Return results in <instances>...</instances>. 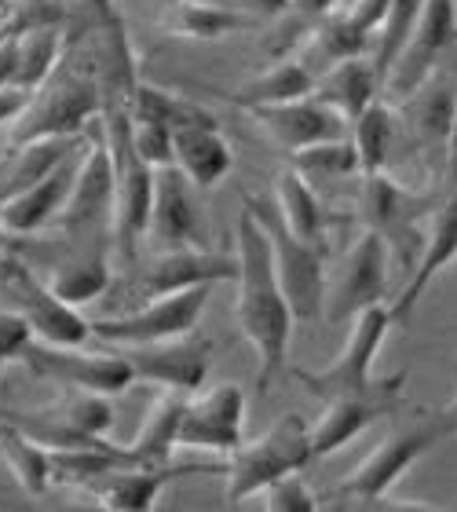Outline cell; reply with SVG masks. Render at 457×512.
<instances>
[{
	"label": "cell",
	"mask_w": 457,
	"mask_h": 512,
	"mask_svg": "<svg viewBox=\"0 0 457 512\" xmlns=\"http://www.w3.org/2000/svg\"><path fill=\"white\" fill-rule=\"evenodd\" d=\"M234 256H238L234 319H238L245 341L253 344L256 363H260L256 392H267L289 370V341H293L297 315L278 282L271 242H267L264 227L249 216V209H242L238 224H234Z\"/></svg>",
	"instance_id": "1"
},
{
	"label": "cell",
	"mask_w": 457,
	"mask_h": 512,
	"mask_svg": "<svg viewBox=\"0 0 457 512\" xmlns=\"http://www.w3.org/2000/svg\"><path fill=\"white\" fill-rule=\"evenodd\" d=\"M447 436L450 428L439 410L392 428L341 483H333L330 491H326V498H322V505H373Z\"/></svg>",
	"instance_id": "2"
},
{
	"label": "cell",
	"mask_w": 457,
	"mask_h": 512,
	"mask_svg": "<svg viewBox=\"0 0 457 512\" xmlns=\"http://www.w3.org/2000/svg\"><path fill=\"white\" fill-rule=\"evenodd\" d=\"M315 465V450H311V425L300 414H282L264 436L238 443L224 461L227 476V505H245L249 498L271 487L275 480L289 472H304Z\"/></svg>",
	"instance_id": "3"
},
{
	"label": "cell",
	"mask_w": 457,
	"mask_h": 512,
	"mask_svg": "<svg viewBox=\"0 0 457 512\" xmlns=\"http://www.w3.org/2000/svg\"><path fill=\"white\" fill-rule=\"evenodd\" d=\"M443 194V176L432 180L421 191H410L403 183H395L388 172H370L362 180V216L366 227L388 242L406 275L417 267L421 249L428 238V220L436 213V202Z\"/></svg>",
	"instance_id": "4"
},
{
	"label": "cell",
	"mask_w": 457,
	"mask_h": 512,
	"mask_svg": "<svg viewBox=\"0 0 457 512\" xmlns=\"http://www.w3.org/2000/svg\"><path fill=\"white\" fill-rule=\"evenodd\" d=\"M0 308L22 315L37 341H52V344L92 341V322L74 304H66L44 282V275H37L26 264V256H15L8 249L0 253Z\"/></svg>",
	"instance_id": "5"
},
{
	"label": "cell",
	"mask_w": 457,
	"mask_h": 512,
	"mask_svg": "<svg viewBox=\"0 0 457 512\" xmlns=\"http://www.w3.org/2000/svg\"><path fill=\"white\" fill-rule=\"evenodd\" d=\"M249 216L256 224L264 227L267 242H271V253H275V271L278 282L286 289L289 308L297 315V322H315L326 308V249L315 246V242H304L286 227L278 205L267 202H253L245 194V205Z\"/></svg>",
	"instance_id": "6"
},
{
	"label": "cell",
	"mask_w": 457,
	"mask_h": 512,
	"mask_svg": "<svg viewBox=\"0 0 457 512\" xmlns=\"http://www.w3.org/2000/svg\"><path fill=\"white\" fill-rule=\"evenodd\" d=\"M392 326H395V319H392V308H388V304H370V308H362L359 315L351 319L344 348L333 355V363L315 370V374L297 366L293 377H297L319 403H330V399H341V395L370 392L373 384L381 381V377H373V363H377V355H381V348H384V337H388Z\"/></svg>",
	"instance_id": "7"
},
{
	"label": "cell",
	"mask_w": 457,
	"mask_h": 512,
	"mask_svg": "<svg viewBox=\"0 0 457 512\" xmlns=\"http://www.w3.org/2000/svg\"><path fill=\"white\" fill-rule=\"evenodd\" d=\"M33 377L52 381L66 392L121 395L136 384V374L121 352H88L85 344H52L33 337L19 359Z\"/></svg>",
	"instance_id": "8"
},
{
	"label": "cell",
	"mask_w": 457,
	"mask_h": 512,
	"mask_svg": "<svg viewBox=\"0 0 457 512\" xmlns=\"http://www.w3.org/2000/svg\"><path fill=\"white\" fill-rule=\"evenodd\" d=\"M209 297H213V286H209V282H205V286H191V289H176V293H161V297H147L139 308L96 319L92 322V337L114 344V348L169 341V337L198 330Z\"/></svg>",
	"instance_id": "9"
},
{
	"label": "cell",
	"mask_w": 457,
	"mask_h": 512,
	"mask_svg": "<svg viewBox=\"0 0 457 512\" xmlns=\"http://www.w3.org/2000/svg\"><path fill=\"white\" fill-rule=\"evenodd\" d=\"M4 421L22 428L48 450H85L110 443L107 432L114 428V406L110 395L70 392L55 410H26V414L8 410Z\"/></svg>",
	"instance_id": "10"
},
{
	"label": "cell",
	"mask_w": 457,
	"mask_h": 512,
	"mask_svg": "<svg viewBox=\"0 0 457 512\" xmlns=\"http://www.w3.org/2000/svg\"><path fill=\"white\" fill-rule=\"evenodd\" d=\"M388 267H392V249L377 231H362L351 242L341 271L333 282H326V319L333 326H344L370 304H384L388 297Z\"/></svg>",
	"instance_id": "11"
},
{
	"label": "cell",
	"mask_w": 457,
	"mask_h": 512,
	"mask_svg": "<svg viewBox=\"0 0 457 512\" xmlns=\"http://www.w3.org/2000/svg\"><path fill=\"white\" fill-rule=\"evenodd\" d=\"M117 352L128 359L136 381H150L158 384V388H176V392H198V388H205L209 370H213V341L198 330L169 337V341L117 348Z\"/></svg>",
	"instance_id": "12"
},
{
	"label": "cell",
	"mask_w": 457,
	"mask_h": 512,
	"mask_svg": "<svg viewBox=\"0 0 457 512\" xmlns=\"http://www.w3.org/2000/svg\"><path fill=\"white\" fill-rule=\"evenodd\" d=\"M457 44V0H425L414 30L406 37L403 52L392 63L384 88L392 96H414L428 77L436 74L439 55Z\"/></svg>",
	"instance_id": "13"
},
{
	"label": "cell",
	"mask_w": 457,
	"mask_h": 512,
	"mask_svg": "<svg viewBox=\"0 0 457 512\" xmlns=\"http://www.w3.org/2000/svg\"><path fill=\"white\" fill-rule=\"evenodd\" d=\"M245 392L238 384H213L187 395L180 414V447L231 454L245 439Z\"/></svg>",
	"instance_id": "14"
},
{
	"label": "cell",
	"mask_w": 457,
	"mask_h": 512,
	"mask_svg": "<svg viewBox=\"0 0 457 512\" xmlns=\"http://www.w3.org/2000/svg\"><path fill=\"white\" fill-rule=\"evenodd\" d=\"M406 388V374L381 377L370 392L362 395H341V399H330L322 417L311 425V450H315V461L330 458L341 447H348L351 439H359L370 425H377L381 417H388L399 406Z\"/></svg>",
	"instance_id": "15"
},
{
	"label": "cell",
	"mask_w": 457,
	"mask_h": 512,
	"mask_svg": "<svg viewBox=\"0 0 457 512\" xmlns=\"http://www.w3.org/2000/svg\"><path fill=\"white\" fill-rule=\"evenodd\" d=\"M238 278V256L234 253H216L205 246H176L161 249L143 271H139V293L147 297H161V293H176V289L191 286H216V282H234Z\"/></svg>",
	"instance_id": "16"
},
{
	"label": "cell",
	"mask_w": 457,
	"mask_h": 512,
	"mask_svg": "<svg viewBox=\"0 0 457 512\" xmlns=\"http://www.w3.org/2000/svg\"><path fill=\"white\" fill-rule=\"evenodd\" d=\"M81 154H85V147L74 150L70 158H63L48 176L30 183L26 191L11 194V198L0 202V224H4L8 238H33V235H41L44 227H52L55 220H59L66 198L74 191Z\"/></svg>",
	"instance_id": "17"
},
{
	"label": "cell",
	"mask_w": 457,
	"mask_h": 512,
	"mask_svg": "<svg viewBox=\"0 0 457 512\" xmlns=\"http://www.w3.org/2000/svg\"><path fill=\"white\" fill-rule=\"evenodd\" d=\"M194 187L176 165L154 169V205H150V238L161 249L202 246V205Z\"/></svg>",
	"instance_id": "18"
},
{
	"label": "cell",
	"mask_w": 457,
	"mask_h": 512,
	"mask_svg": "<svg viewBox=\"0 0 457 512\" xmlns=\"http://www.w3.org/2000/svg\"><path fill=\"white\" fill-rule=\"evenodd\" d=\"M191 472H224V465H117V469L85 483L81 491L96 494V502L103 509L139 512V509H154L158 494L172 480L191 476Z\"/></svg>",
	"instance_id": "19"
},
{
	"label": "cell",
	"mask_w": 457,
	"mask_h": 512,
	"mask_svg": "<svg viewBox=\"0 0 457 512\" xmlns=\"http://www.w3.org/2000/svg\"><path fill=\"white\" fill-rule=\"evenodd\" d=\"M249 114L256 118V125L264 128L267 136L275 139L278 147L300 150L308 143H322L333 136H348V121L330 110L326 103H319L315 96L289 99V103H271V107H249Z\"/></svg>",
	"instance_id": "20"
},
{
	"label": "cell",
	"mask_w": 457,
	"mask_h": 512,
	"mask_svg": "<svg viewBox=\"0 0 457 512\" xmlns=\"http://www.w3.org/2000/svg\"><path fill=\"white\" fill-rule=\"evenodd\" d=\"M406 99H410V121H414V143L432 165V180H439L443 165H447L450 132L457 121V88L450 77L432 74L414 96Z\"/></svg>",
	"instance_id": "21"
},
{
	"label": "cell",
	"mask_w": 457,
	"mask_h": 512,
	"mask_svg": "<svg viewBox=\"0 0 457 512\" xmlns=\"http://www.w3.org/2000/svg\"><path fill=\"white\" fill-rule=\"evenodd\" d=\"M52 260L44 271V282L66 300V304H92L110 289V249H81L66 246L55 238L52 242Z\"/></svg>",
	"instance_id": "22"
},
{
	"label": "cell",
	"mask_w": 457,
	"mask_h": 512,
	"mask_svg": "<svg viewBox=\"0 0 457 512\" xmlns=\"http://www.w3.org/2000/svg\"><path fill=\"white\" fill-rule=\"evenodd\" d=\"M381 88L384 85L381 77H377V70H373L370 55H351V59H341V63H333L330 70H322L315 77L311 96L319 99V103H326L330 110H337L351 125L377 99Z\"/></svg>",
	"instance_id": "23"
},
{
	"label": "cell",
	"mask_w": 457,
	"mask_h": 512,
	"mask_svg": "<svg viewBox=\"0 0 457 512\" xmlns=\"http://www.w3.org/2000/svg\"><path fill=\"white\" fill-rule=\"evenodd\" d=\"M172 165L198 187L209 191L224 180L234 165V150L224 139L220 125L216 128H180L172 132Z\"/></svg>",
	"instance_id": "24"
},
{
	"label": "cell",
	"mask_w": 457,
	"mask_h": 512,
	"mask_svg": "<svg viewBox=\"0 0 457 512\" xmlns=\"http://www.w3.org/2000/svg\"><path fill=\"white\" fill-rule=\"evenodd\" d=\"M161 30L172 37H187V41H220L231 33L253 30L256 22L249 11H234L213 0H169L161 8Z\"/></svg>",
	"instance_id": "25"
},
{
	"label": "cell",
	"mask_w": 457,
	"mask_h": 512,
	"mask_svg": "<svg viewBox=\"0 0 457 512\" xmlns=\"http://www.w3.org/2000/svg\"><path fill=\"white\" fill-rule=\"evenodd\" d=\"M191 392L161 388V395L150 406L147 421L139 425L136 439L125 443V454L132 465H172L180 450V414Z\"/></svg>",
	"instance_id": "26"
},
{
	"label": "cell",
	"mask_w": 457,
	"mask_h": 512,
	"mask_svg": "<svg viewBox=\"0 0 457 512\" xmlns=\"http://www.w3.org/2000/svg\"><path fill=\"white\" fill-rule=\"evenodd\" d=\"M15 37V88L37 92L48 81L66 48L63 22H33L11 33Z\"/></svg>",
	"instance_id": "27"
},
{
	"label": "cell",
	"mask_w": 457,
	"mask_h": 512,
	"mask_svg": "<svg viewBox=\"0 0 457 512\" xmlns=\"http://www.w3.org/2000/svg\"><path fill=\"white\" fill-rule=\"evenodd\" d=\"M275 194H278V213L286 220V227L304 242L326 249V235H330V220L322 209L319 194L311 187V180L304 172L286 169L275 176Z\"/></svg>",
	"instance_id": "28"
},
{
	"label": "cell",
	"mask_w": 457,
	"mask_h": 512,
	"mask_svg": "<svg viewBox=\"0 0 457 512\" xmlns=\"http://www.w3.org/2000/svg\"><path fill=\"white\" fill-rule=\"evenodd\" d=\"M311 88H315V74L300 59H275L264 74L249 77L231 96V103H238L242 110L271 107V103H289V99L311 96Z\"/></svg>",
	"instance_id": "29"
},
{
	"label": "cell",
	"mask_w": 457,
	"mask_h": 512,
	"mask_svg": "<svg viewBox=\"0 0 457 512\" xmlns=\"http://www.w3.org/2000/svg\"><path fill=\"white\" fill-rule=\"evenodd\" d=\"M0 458L8 461L11 476L19 480V487L26 494H44L55 483V461L52 450L37 443L33 436H26L22 428H15L11 421L0 417Z\"/></svg>",
	"instance_id": "30"
},
{
	"label": "cell",
	"mask_w": 457,
	"mask_h": 512,
	"mask_svg": "<svg viewBox=\"0 0 457 512\" xmlns=\"http://www.w3.org/2000/svg\"><path fill=\"white\" fill-rule=\"evenodd\" d=\"M395 136H399V121H395L392 107L381 103V99H373L370 107L351 121V143H355V150H359L362 176L384 172V165H388V158H392Z\"/></svg>",
	"instance_id": "31"
},
{
	"label": "cell",
	"mask_w": 457,
	"mask_h": 512,
	"mask_svg": "<svg viewBox=\"0 0 457 512\" xmlns=\"http://www.w3.org/2000/svg\"><path fill=\"white\" fill-rule=\"evenodd\" d=\"M132 110H143V114H154L158 121L172 128V132H180V128H216V114L202 107V103H194V99H183L169 88H158V85H147V81H136L132 88Z\"/></svg>",
	"instance_id": "32"
},
{
	"label": "cell",
	"mask_w": 457,
	"mask_h": 512,
	"mask_svg": "<svg viewBox=\"0 0 457 512\" xmlns=\"http://www.w3.org/2000/svg\"><path fill=\"white\" fill-rule=\"evenodd\" d=\"M293 169L304 172L308 180H348L359 176V150L351 143V136H333L322 143H308L300 150H289Z\"/></svg>",
	"instance_id": "33"
},
{
	"label": "cell",
	"mask_w": 457,
	"mask_h": 512,
	"mask_svg": "<svg viewBox=\"0 0 457 512\" xmlns=\"http://www.w3.org/2000/svg\"><path fill=\"white\" fill-rule=\"evenodd\" d=\"M128 125H132V147L139 150V158L147 161L150 169L172 165V128L165 121L128 107Z\"/></svg>",
	"instance_id": "34"
},
{
	"label": "cell",
	"mask_w": 457,
	"mask_h": 512,
	"mask_svg": "<svg viewBox=\"0 0 457 512\" xmlns=\"http://www.w3.org/2000/svg\"><path fill=\"white\" fill-rule=\"evenodd\" d=\"M256 498L264 502V509H275V512H315L322 505V498H315L308 483L300 480V472H289V476L275 480L271 487H264V491L256 494Z\"/></svg>",
	"instance_id": "35"
},
{
	"label": "cell",
	"mask_w": 457,
	"mask_h": 512,
	"mask_svg": "<svg viewBox=\"0 0 457 512\" xmlns=\"http://www.w3.org/2000/svg\"><path fill=\"white\" fill-rule=\"evenodd\" d=\"M30 341H33V330L26 326V319L8 308H0V370L8 363H19Z\"/></svg>",
	"instance_id": "36"
},
{
	"label": "cell",
	"mask_w": 457,
	"mask_h": 512,
	"mask_svg": "<svg viewBox=\"0 0 457 512\" xmlns=\"http://www.w3.org/2000/svg\"><path fill=\"white\" fill-rule=\"evenodd\" d=\"M110 15H117L114 0H70V22H66V33L96 26V22H107Z\"/></svg>",
	"instance_id": "37"
},
{
	"label": "cell",
	"mask_w": 457,
	"mask_h": 512,
	"mask_svg": "<svg viewBox=\"0 0 457 512\" xmlns=\"http://www.w3.org/2000/svg\"><path fill=\"white\" fill-rule=\"evenodd\" d=\"M388 8H392V0H355L348 8V19L359 26L362 33H377V26L384 22V15H388ZM373 44V41H370Z\"/></svg>",
	"instance_id": "38"
},
{
	"label": "cell",
	"mask_w": 457,
	"mask_h": 512,
	"mask_svg": "<svg viewBox=\"0 0 457 512\" xmlns=\"http://www.w3.org/2000/svg\"><path fill=\"white\" fill-rule=\"evenodd\" d=\"M26 103H30V92H22V88H0V128L19 118L22 110H26Z\"/></svg>",
	"instance_id": "39"
},
{
	"label": "cell",
	"mask_w": 457,
	"mask_h": 512,
	"mask_svg": "<svg viewBox=\"0 0 457 512\" xmlns=\"http://www.w3.org/2000/svg\"><path fill=\"white\" fill-rule=\"evenodd\" d=\"M337 4H341V0H289V11L308 22H319V19H326V15H333Z\"/></svg>",
	"instance_id": "40"
},
{
	"label": "cell",
	"mask_w": 457,
	"mask_h": 512,
	"mask_svg": "<svg viewBox=\"0 0 457 512\" xmlns=\"http://www.w3.org/2000/svg\"><path fill=\"white\" fill-rule=\"evenodd\" d=\"M245 11L253 15V19H282L289 15V0H245Z\"/></svg>",
	"instance_id": "41"
},
{
	"label": "cell",
	"mask_w": 457,
	"mask_h": 512,
	"mask_svg": "<svg viewBox=\"0 0 457 512\" xmlns=\"http://www.w3.org/2000/svg\"><path fill=\"white\" fill-rule=\"evenodd\" d=\"M439 414H443V421H447L450 436H457V392L450 395V403H447V406H439Z\"/></svg>",
	"instance_id": "42"
},
{
	"label": "cell",
	"mask_w": 457,
	"mask_h": 512,
	"mask_svg": "<svg viewBox=\"0 0 457 512\" xmlns=\"http://www.w3.org/2000/svg\"><path fill=\"white\" fill-rule=\"evenodd\" d=\"M8 249V231H4V224H0V253Z\"/></svg>",
	"instance_id": "43"
},
{
	"label": "cell",
	"mask_w": 457,
	"mask_h": 512,
	"mask_svg": "<svg viewBox=\"0 0 457 512\" xmlns=\"http://www.w3.org/2000/svg\"><path fill=\"white\" fill-rule=\"evenodd\" d=\"M33 4H44V0H15V8H33Z\"/></svg>",
	"instance_id": "44"
},
{
	"label": "cell",
	"mask_w": 457,
	"mask_h": 512,
	"mask_svg": "<svg viewBox=\"0 0 457 512\" xmlns=\"http://www.w3.org/2000/svg\"><path fill=\"white\" fill-rule=\"evenodd\" d=\"M11 4H15V0H0V15H8V11H11Z\"/></svg>",
	"instance_id": "45"
},
{
	"label": "cell",
	"mask_w": 457,
	"mask_h": 512,
	"mask_svg": "<svg viewBox=\"0 0 457 512\" xmlns=\"http://www.w3.org/2000/svg\"><path fill=\"white\" fill-rule=\"evenodd\" d=\"M0 26H4V15H0Z\"/></svg>",
	"instance_id": "46"
}]
</instances>
